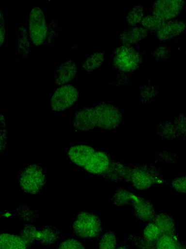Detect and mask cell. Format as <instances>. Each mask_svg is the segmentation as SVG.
Segmentation results:
<instances>
[{
	"mask_svg": "<svg viewBox=\"0 0 186 249\" xmlns=\"http://www.w3.org/2000/svg\"><path fill=\"white\" fill-rule=\"evenodd\" d=\"M157 132L165 140H172L179 138L173 123L169 121L161 122L157 126Z\"/></svg>",
	"mask_w": 186,
	"mask_h": 249,
	"instance_id": "cell-21",
	"label": "cell"
},
{
	"mask_svg": "<svg viewBox=\"0 0 186 249\" xmlns=\"http://www.w3.org/2000/svg\"><path fill=\"white\" fill-rule=\"evenodd\" d=\"M171 187L180 193H186V176L174 178L170 182Z\"/></svg>",
	"mask_w": 186,
	"mask_h": 249,
	"instance_id": "cell-34",
	"label": "cell"
},
{
	"mask_svg": "<svg viewBox=\"0 0 186 249\" xmlns=\"http://www.w3.org/2000/svg\"><path fill=\"white\" fill-rule=\"evenodd\" d=\"M161 235L157 226L153 222L151 221L145 227L142 237L146 240L155 241Z\"/></svg>",
	"mask_w": 186,
	"mask_h": 249,
	"instance_id": "cell-30",
	"label": "cell"
},
{
	"mask_svg": "<svg viewBox=\"0 0 186 249\" xmlns=\"http://www.w3.org/2000/svg\"><path fill=\"white\" fill-rule=\"evenodd\" d=\"M74 233L83 239H97L100 236L103 227L100 218L96 214L80 212L72 226Z\"/></svg>",
	"mask_w": 186,
	"mask_h": 249,
	"instance_id": "cell-3",
	"label": "cell"
},
{
	"mask_svg": "<svg viewBox=\"0 0 186 249\" xmlns=\"http://www.w3.org/2000/svg\"><path fill=\"white\" fill-rule=\"evenodd\" d=\"M185 245H186V243H185Z\"/></svg>",
	"mask_w": 186,
	"mask_h": 249,
	"instance_id": "cell-41",
	"label": "cell"
},
{
	"mask_svg": "<svg viewBox=\"0 0 186 249\" xmlns=\"http://www.w3.org/2000/svg\"><path fill=\"white\" fill-rule=\"evenodd\" d=\"M136 196L128 190L119 188L115 191L111 200L118 207L131 205Z\"/></svg>",
	"mask_w": 186,
	"mask_h": 249,
	"instance_id": "cell-20",
	"label": "cell"
},
{
	"mask_svg": "<svg viewBox=\"0 0 186 249\" xmlns=\"http://www.w3.org/2000/svg\"><path fill=\"white\" fill-rule=\"evenodd\" d=\"M131 206L136 218L143 222L152 221L156 214L152 203L141 197L136 196Z\"/></svg>",
	"mask_w": 186,
	"mask_h": 249,
	"instance_id": "cell-12",
	"label": "cell"
},
{
	"mask_svg": "<svg viewBox=\"0 0 186 249\" xmlns=\"http://www.w3.org/2000/svg\"><path fill=\"white\" fill-rule=\"evenodd\" d=\"M171 52L170 48L162 44L157 47L152 53V56L156 61H163L170 56Z\"/></svg>",
	"mask_w": 186,
	"mask_h": 249,
	"instance_id": "cell-31",
	"label": "cell"
},
{
	"mask_svg": "<svg viewBox=\"0 0 186 249\" xmlns=\"http://www.w3.org/2000/svg\"><path fill=\"white\" fill-rule=\"evenodd\" d=\"M178 249H186L185 243L179 239H178Z\"/></svg>",
	"mask_w": 186,
	"mask_h": 249,
	"instance_id": "cell-39",
	"label": "cell"
},
{
	"mask_svg": "<svg viewBox=\"0 0 186 249\" xmlns=\"http://www.w3.org/2000/svg\"></svg>",
	"mask_w": 186,
	"mask_h": 249,
	"instance_id": "cell-42",
	"label": "cell"
},
{
	"mask_svg": "<svg viewBox=\"0 0 186 249\" xmlns=\"http://www.w3.org/2000/svg\"><path fill=\"white\" fill-rule=\"evenodd\" d=\"M158 228L162 235L177 237L175 221L170 215L160 213L156 214L152 221Z\"/></svg>",
	"mask_w": 186,
	"mask_h": 249,
	"instance_id": "cell-17",
	"label": "cell"
},
{
	"mask_svg": "<svg viewBox=\"0 0 186 249\" xmlns=\"http://www.w3.org/2000/svg\"><path fill=\"white\" fill-rule=\"evenodd\" d=\"M161 170L153 165L140 164L132 169L130 181L138 190H145L160 183L163 180Z\"/></svg>",
	"mask_w": 186,
	"mask_h": 249,
	"instance_id": "cell-5",
	"label": "cell"
},
{
	"mask_svg": "<svg viewBox=\"0 0 186 249\" xmlns=\"http://www.w3.org/2000/svg\"><path fill=\"white\" fill-rule=\"evenodd\" d=\"M18 181L20 189L31 195L40 193L47 182L43 169L35 164H30L23 168L19 174Z\"/></svg>",
	"mask_w": 186,
	"mask_h": 249,
	"instance_id": "cell-2",
	"label": "cell"
},
{
	"mask_svg": "<svg viewBox=\"0 0 186 249\" xmlns=\"http://www.w3.org/2000/svg\"><path fill=\"white\" fill-rule=\"evenodd\" d=\"M16 213L24 221L29 223L35 221L39 216L37 210L26 204L19 205L16 210Z\"/></svg>",
	"mask_w": 186,
	"mask_h": 249,
	"instance_id": "cell-24",
	"label": "cell"
},
{
	"mask_svg": "<svg viewBox=\"0 0 186 249\" xmlns=\"http://www.w3.org/2000/svg\"><path fill=\"white\" fill-rule=\"evenodd\" d=\"M116 249H129L126 246L121 245L118 247Z\"/></svg>",
	"mask_w": 186,
	"mask_h": 249,
	"instance_id": "cell-40",
	"label": "cell"
},
{
	"mask_svg": "<svg viewBox=\"0 0 186 249\" xmlns=\"http://www.w3.org/2000/svg\"><path fill=\"white\" fill-rule=\"evenodd\" d=\"M28 33L24 26L19 28L17 35V48L23 56L28 55L30 50Z\"/></svg>",
	"mask_w": 186,
	"mask_h": 249,
	"instance_id": "cell-25",
	"label": "cell"
},
{
	"mask_svg": "<svg viewBox=\"0 0 186 249\" xmlns=\"http://www.w3.org/2000/svg\"><path fill=\"white\" fill-rule=\"evenodd\" d=\"M78 66L73 61L67 60L58 67L54 79L57 85H63L73 80L78 72Z\"/></svg>",
	"mask_w": 186,
	"mask_h": 249,
	"instance_id": "cell-15",
	"label": "cell"
},
{
	"mask_svg": "<svg viewBox=\"0 0 186 249\" xmlns=\"http://www.w3.org/2000/svg\"><path fill=\"white\" fill-rule=\"evenodd\" d=\"M123 115L115 106L102 103L93 107H86L75 113L73 126L75 130L87 132L94 128L111 130L121 124Z\"/></svg>",
	"mask_w": 186,
	"mask_h": 249,
	"instance_id": "cell-1",
	"label": "cell"
},
{
	"mask_svg": "<svg viewBox=\"0 0 186 249\" xmlns=\"http://www.w3.org/2000/svg\"><path fill=\"white\" fill-rule=\"evenodd\" d=\"M158 92L156 86L154 85H145L140 89V100L142 102L149 103L155 97Z\"/></svg>",
	"mask_w": 186,
	"mask_h": 249,
	"instance_id": "cell-29",
	"label": "cell"
},
{
	"mask_svg": "<svg viewBox=\"0 0 186 249\" xmlns=\"http://www.w3.org/2000/svg\"><path fill=\"white\" fill-rule=\"evenodd\" d=\"M172 122L176 128L179 137L186 140V115L181 113Z\"/></svg>",
	"mask_w": 186,
	"mask_h": 249,
	"instance_id": "cell-32",
	"label": "cell"
},
{
	"mask_svg": "<svg viewBox=\"0 0 186 249\" xmlns=\"http://www.w3.org/2000/svg\"><path fill=\"white\" fill-rule=\"evenodd\" d=\"M184 7V0H156L153 4L152 14L159 19L169 20L178 16Z\"/></svg>",
	"mask_w": 186,
	"mask_h": 249,
	"instance_id": "cell-9",
	"label": "cell"
},
{
	"mask_svg": "<svg viewBox=\"0 0 186 249\" xmlns=\"http://www.w3.org/2000/svg\"><path fill=\"white\" fill-rule=\"evenodd\" d=\"M29 22V32L33 44L39 46L45 40L47 32V27L45 16L43 10L35 6L30 12Z\"/></svg>",
	"mask_w": 186,
	"mask_h": 249,
	"instance_id": "cell-6",
	"label": "cell"
},
{
	"mask_svg": "<svg viewBox=\"0 0 186 249\" xmlns=\"http://www.w3.org/2000/svg\"><path fill=\"white\" fill-rule=\"evenodd\" d=\"M165 22V21L159 19L153 15H148L143 17L140 23L148 31L155 33Z\"/></svg>",
	"mask_w": 186,
	"mask_h": 249,
	"instance_id": "cell-27",
	"label": "cell"
},
{
	"mask_svg": "<svg viewBox=\"0 0 186 249\" xmlns=\"http://www.w3.org/2000/svg\"><path fill=\"white\" fill-rule=\"evenodd\" d=\"M117 242V237L114 233L110 231H107L101 237L98 249H116Z\"/></svg>",
	"mask_w": 186,
	"mask_h": 249,
	"instance_id": "cell-28",
	"label": "cell"
},
{
	"mask_svg": "<svg viewBox=\"0 0 186 249\" xmlns=\"http://www.w3.org/2000/svg\"><path fill=\"white\" fill-rule=\"evenodd\" d=\"M4 118L2 119L1 117V133H0V149L1 152L3 151L6 145V131L5 127V123L4 121Z\"/></svg>",
	"mask_w": 186,
	"mask_h": 249,
	"instance_id": "cell-37",
	"label": "cell"
},
{
	"mask_svg": "<svg viewBox=\"0 0 186 249\" xmlns=\"http://www.w3.org/2000/svg\"><path fill=\"white\" fill-rule=\"evenodd\" d=\"M112 160L107 152L97 150L82 169L90 174L102 176L108 168Z\"/></svg>",
	"mask_w": 186,
	"mask_h": 249,
	"instance_id": "cell-10",
	"label": "cell"
},
{
	"mask_svg": "<svg viewBox=\"0 0 186 249\" xmlns=\"http://www.w3.org/2000/svg\"><path fill=\"white\" fill-rule=\"evenodd\" d=\"M60 236V231L52 225L44 226L41 231H38L37 240L44 246L48 247L55 243Z\"/></svg>",
	"mask_w": 186,
	"mask_h": 249,
	"instance_id": "cell-18",
	"label": "cell"
},
{
	"mask_svg": "<svg viewBox=\"0 0 186 249\" xmlns=\"http://www.w3.org/2000/svg\"><path fill=\"white\" fill-rule=\"evenodd\" d=\"M144 7L140 5L133 6L129 11L126 18L127 25L134 26L140 22L143 18Z\"/></svg>",
	"mask_w": 186,
	"mask_h": 249,
	"instance_id": "cell-26",
	"label": "cell"
},
{
	"mask_svg": "<svg viewBox=\"0 0 186 249\" xmlns=\"http://www.w3.org/2000/svg\"><path fill=\"white\" fill-rule=\"evenodd\" d=\"M143 62L141 53L131 46L121 45L113 54V66L118 71L132 74Z\"/></svg>",
	"mask_w": 186,
	"mask_h": 249,
	"instance_id": "cell-4",
	"label": "cell"
},
{
	"mask_svg": "<svg viewBox=\"0 0 186 249\" xmlns=\"http://www.w3.org/2000/svg\"><path fill=\"white\" fill-rule=\"evenodd\" d=\"M186 29V23L178 19L166 20L155 33L161 41L172 39L182 34Z\"/></svg>",
	"mask_w": 186,
	"mask_h": 249,
	"instance_id": "cell-13",
	"label": "cell"
},
{
	"mask_svg": "<svg viewBox=\"0 0 186 249\" xmlns=\"http://www.w3.org/2000/svg\"><path fill=\"white\" fill-rule=\"evenodd\" d=\"M58 249H85L84 245L74 238H68L62 242Z\"/></svg>",
	"mask_w": 186,
	"mask_h": 249,
	"instance_id": "cell-35",
	"label": "cell"
},
{
	"mask_svg": "<svg viewBox=\"0 0 186 249\" xmlns=\"http://www.w3.org/2000/svg\"><path fill=\"white\" fill-rule=\"evenodd\" d=\"M126 239L137 249H178V236L163 234L157 240L150 241L142 237L130 234Z\"/></svg>",
	"mask_w": 186,
	"mask_h": 249,
	"instance_id": "cell-7",
	"label": "cell"
},
{
	"mask_svg": "<svg viewBox=\"0 0 186 249\" xmlns=\"http://www.w3.org/2000/svg\"><path fill=\"white\" fill-rule=\"evenodd\" d=\"M0 249H28L24 240L18 235L1 233L0 236Z\"/></svg>",
	"mask_w": 186,
	"mask_h": 249,
	"instance_id": "cell-19",
	"label": "cell"
},
{
	"mask_svg": "<svg viewBox=\"0 0 186 249\" xmlns=\"http://www.w3.org/2000/svg\"><path fill=\"white\" fill-rule=\"evenodd\" d=\"M78 99V93L75 87L63 85L56 89L50 101V108L53 111L66 110Z\"/></svg>",
	"mask_w": 186,
	"mask_h": 249,
	"instance_id": "cell-8",
	"label": "cell"
},
{
	"mask_svg": "<svg viewBox=\"0 0 186 249\" xmlns=\"http://www.w3.org/2000/svg\"><path fill=\"white\" fill-rule=\"evenodd\" d=\"M148 32L142 26H131L120 34V41L123 45H135L147 36Z\"/></svg>",
	"mask_w": 186,
	"mask_h": 249,
	"instance_id": "cell-16",
	"label": "cell"
},
{
	"mask_svg": "<svg viewBox=\"0 0 186 249\" xmlns=\"http://www.w3.org/2000/svg\"><path fill=\"white\" fill-rule=\"evenodd\" d=\"M132 169L112 159L109 166L102 176L105 179L113 182L130 181Z\"/></svg>",
	"mask_w": 186,
	"mask_h": 249,
	"instance_id": "cell-11",
	"label": "cell"
},
{
	"mask_svg": "<svg viewBox=\"0 0 186 249\" xmlns=\"http://www.w3.org/2000/svg\"><path fill=\"white\" fill-rule=\"evenodd\" d=\"M95 151L90 145L78 144L70 147L66 155L72 162L83 168Z\"/></svg>",
	"mask_w": 186,
	"mask_h": 249,
	"instance_id": "cell-14",
	"label": "cell"
},
{
	"mask_svg": "<svg viewBox=\"0 0 186 249\" xmlns=\"http://www.w3.org/2000/svg\"><path fill=\"white\" fill-rule=\"evenodd\" d=\"M156 160L169 164L176 163L178 160V156L168 151H161L156 155Z\"/></svg>",
	"mask_w": 186,
	"mask_h": 249,
	"instance_id": "cell-33",
	"label": "cell"
},
{
	"mask_svg": "<svg viewBox=\"0 0 186 249\" xmlns=\"http://www.w3.org/2000/svg\"><path fill=\"white\" fill-rule=\"evenodd\" d=\"M38 231L32 224H25L17 235L25 242L27 248L30 249L37 240Z\"/></svg>",
	"mask_w": 186,
	"mask_h": 249,
	"instance_id": "cell-23",
	"label": "cell"
},
{
	"mask_svg": "<svg viewBox=\"0 0 186 249\" xmlns=\"http://www.w3.org/2000/svg\"><path fill=\"white\" fill-rule=\"evenodd\" d=\"M4 20L3 19V16L2 13L1 12L0 16V38H1V45L3 43V40L4 39V34H5V29H4Z\"/></svg>",
	"mask_w": 186,
	"mask_h": 249,
	"instance_id": "cell-38",
	"label": "cell"
},
{
	"mask_svg": "<svg viewBox=\"0 0 186 249\" xmlns=\"http://www.w3.org/2000/svg\"><path fill=\"white\" fill-rule=\"evenodd\" d=\"M105 59L104 52H94L83 63L82 67L87 71L90 72L99 68Z\"/></svg>",
	"mask_w": 186,
	"mask_h": 249,
	"instance_id": "cell-22",
	"label": "cell"
},
{
	"mask_svg": "<svg viewBox=\"0 0 186 249\" xmlns=\"http://www.w3.org/2000/svg\"><path fill=\"white\" fill-rule=\"evenodd\" d=\"M131 74L118 71L116 74V79L109 83L114 86H120L129 83Z\"/></svg>",
	"mask_w": 186,
	"mask_h": 249,
	"instance_id": "cell-36",
	"label": "cell"
}]
</instances>
